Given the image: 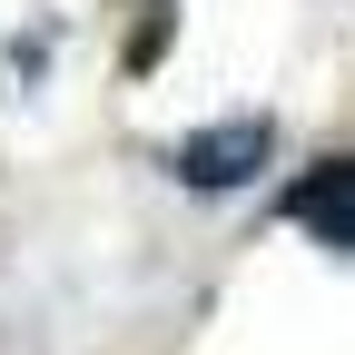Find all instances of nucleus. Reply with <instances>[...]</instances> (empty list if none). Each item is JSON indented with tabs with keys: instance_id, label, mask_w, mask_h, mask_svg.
Listing matches in <instances>:
<instances>
[{
	"instance_id": "f03ea898",
	"label": "nucleus",
	"mask_w": 355,
	"mask_h": 355,
	"mask_svg": "<svg viewBox=\"0 0 355 355\" xmlns=\"http://www.w3.org/2000/svg\"><path fill=\"white\" fill-rule=\"evenodd\" d=\"M286 217H296L306 237H326V247H355V158L306 168L296 188H286Z\"/></svg>"
},
{
	"instance_id": "f257e3e1",
	"label": "nucleus",
	"mask_w": 355,
	"mask_h": 355,
	"mask_svg": "<svg viewBox=\"0 0 355 355\" xmlns=\"http://www.w3.org/2000/svg\"><path fill=\"white\" fill-rule=\"evenodd\" d=\"M266 168V119H227V128H198L178 148V178L188 188H237V178Z\"/></svg>"
}]
</instances>
